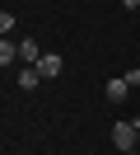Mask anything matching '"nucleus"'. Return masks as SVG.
<instances>
[{
    "label": "nucleus",
    "instance_id": "f257e3e1",
    "mask_svg": "<svg viewBox=\"0 0 140 155\" xmlns=\"http://www.w3.org/2000/svg\"><path fill=\"white\" fill-rule=\"evenodd\" d=\"M112 146H117V155L121 150H140L135 146V122H112Z\"/></svg>",
    "mask_w": 140,
    "mask_h": 155
},
{
    "label": "nucleus",
    "instance_id": "f03ea898",
    "mask_svg": "<svg viewBox=\"0 0 140 155\" xmlns=\"http://www.w3.org/2000/svg\"><path fill=\"white\" fill-rule=\"evenodd\" d=\"M103 94H107V104H126V94H131V85H126V80H121V75H112L107 85H103Z\"/></svg>",
    "mask_w": 140,
    "mask_h": 155
},
{
    "label": "nucleus",
    "instance_id": "7ed1b4c3",
    "mask_svg": "<svg viewBox=\"0 0 140 155\" xmlns=\"http://www.w3.org/2000/svg\"><path fill=\"white\" fill-rule=\"evenodd\" d=\"M61 66H65V61L56 57V52H42V57H37V75H42V80L47 75H61Z\"/></svg>",
    "mask_w": 140,
    "mask_h": 155
},
{
    "label": "nucleus",
    "instance_id": "20e7f679",
    "mask_svg": "<svg viewBox=\"0 0 140 155\" xmlns=\"http://www.w3.org/2000/svg\"><path fill=\"white\" fill-rule=\"evenodd\" d=\"M37 57H42L37 38H19V61H23V66H37Z\"/></svg>",
    "mask_w": 140,
    "mask_h": 155
},
{
    "label": "nucleus",
    "instance_id": "39448f33",
    "mask_svg": "<svg viewBox=\"0 0 140 155\" xmlns=\"http://www.w3.org/2000/svg\"><path fill=\"white\" fill-rule=\"evenodd\" d=\"M14 80H19V89H23V94H33V89L42 85V75H37V66H23V71H19Z\"/></svg>",
    "mask_w": 140,
    "mask_h": 155
},
{
    "label": "nucleus",
    "instance_id": "423d86ee",
    "mask_svg": "<svg viewBox=\"0 0 140 155\" xmlns=\"http://www.w3.org/2000/svg\"><path fill=\"white\" fill-rule=\"evenodd\" d=\"M14 61H19V42L0 38V66H14Z\"/></svg>",
    "mask_w": 140,
    "mask_h": 155
},
{
    "label": "nucleus",
    "instance_id": "0eeeda50",
    "mask_svg": "<svg viewBox=\"0 0 140 155\" xmlns=\"http://www.w3.org/2000/svg\"><path fill=\"white\" fill-rule=\"evenodd\" d=\"M9 28H14V14H9V10H0V33H9Z\"/></svg>",
    "mask_w": 140,
    "mask_h": 155
},
{
    "label": "nucleus",
    "instance_id": "6e6552de",
    "mask_svg": "<svg viewBox=\"0 0 140 155\" xmlns=\"http://www.w3.org/2000/svg\"><path fill=\"white\" fill-rule=\"evenodd\" d=\"M121 80H126L131 89H140V66H135V71H126V75H121Z\"/></svg>",
    "mask_w": 140,
    "mask_h": 155
},
{
    "label": "nucleus",
    "instance_id": "1a4fd4ad",
    "mask_svg": "<svg viewBox=\"0 0 140 155\" xmlns=\"http://www.w3.org/2000/svg\"><path fill=\"white\" fill-rule=\"evenodd\" d=\"M121 5H126V10H140V0H121Z\"/></svg>",
    "mask_w": 140,
    "mask_h": 155
},
{
    "label": "nucleus",
    "instance_id": "9d476101",
    "mask_svg": "<svg viewBox=\"0 0 140 155\" xmlns=\"http://www.w3.org/2000/svg\"><path fill=\"white\" fill-rule=\"evenodd\" d=\"M135 146H140V117H135Z\"/></svg>",
    "mask_w": 140,
    "mask_h": 155
},
{
    "label": "nucleus",
    "instance_id": "9b49d317",
    "mask_svg": "<svg viewBox=\"0 0 140 155\" xmlns=\"http://www.w3.org/2000/svg\"><path fill=\"white\" fill-rule=\"evenodd\" d=\"M121 155H135V150H121Z\"/></svg>",
    "mask_w": 140,
    "mask_h": 155
}]
</instances>
